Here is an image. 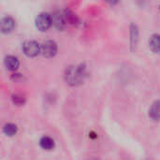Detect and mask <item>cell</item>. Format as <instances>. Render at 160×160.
I'll return each mask as SVG.
<instances>
[{"mask_svg": "<svg viewBox=\"0 0 160 160\" xmlns=\"http://www.w3.org/2000/svg\"><path fill=\"white\" fill-rule=\"evenodd\" d=\"M85 76V68L81 65L78 67H70L67 69L66 72V79L68 83L71 85H77L81 83Z\"/></svg>", "mask_w": 160, "mask_h": 160, "instance_id": "cell-1", "label": "cell"}, {"mask_svg": "<svg viewBox=\"0 0 160 160\" xmlns=\"http://www.w3.org/2000/svg\"><path fill=\"white\" fill-rule=\"evenodd\" d=\"M52 24L57 29L62 30L66 28L68 22H72V15H70V13L68 11L58 10L52 15Z\"/></svg>", "mask_w": 160, "mask_h": 160, "instance_id": "cell-2", "label": "cell"}, {"mask_svg": "<svg viewBox=\"0 0 160 160\" xmlns=\"http://www.w3.org/2000/svg\"><path fill=\"white\" fill-rule=\"evenodd\" d=\"M52 24V15L47 12H41L36 18V26L40 31H46Z\"/></svg>", "mask_w": 160, "mask_h": 160, "instance_id": "cell-3", "label": "cell"}, {"mask_svg": "<svg viewBox=\"0 0 160 160\" xmlns=\"http://www.w3.org/2000/svg\"><path fill=\"white\" fill-rule=\"evenodd\" d=\"M22 51L25 55L34 57L41 52V45L35 40H27L22 44Z\"/></svg>", "mask_w": 160, "mask_h": 160, "instance_id": "cell-4", "label": "cell"}, {"mask_svg": "<svg viewBox=\"0 0 160 160\" xmlns=\"http://www.w3.org/2000/svg\"><path fill=\"white\" fill-rule=\"evenodd\" d=\"M41 52L45 57H52L57 52V45L53 40H46L41 44Z\"/></svg>", "mask_w": 160, "mask_h": 160, "instance_id": "cell-5", "label": "cell"}, {"mask_svg": "<svg viewBox=\"0 0 160 160\" xmlns=\"http://www.w3.org/2000/svg\"><path fill=\"white\" fill-rule=\"evenodd\" d=\"M1 31L2 33H9L15 27V22L11 17L6 16L1 20Z\"/></svg>", "mask_w": 160, "mask_h": 160, "instance_id": "cell-6", "label": "cell"}, {"mask_svg": "<svg viewBox=\"0 0 160 160\" xmlns=\"http://www.w3.org/2000/svg\"><path fill=\"white\" fill-rule=\"evenodd\" d=\"M5 66L8 70L14 71L16 70L20 66V61L17 57L13 55H8L5 58Z\"/></svg>", "mask_w": 160, "mask_h": 160, "instance_id": "cell-7", "label": "cell"}, {"mask_svg": "<svg viewBox=\"0 0 160 160\" xmlns=\"http://www.w3.org/2000/svg\"><path fill=\"white\" fill-rule=\"evenodd\" d=\"M149 116L155 121L160 120V100H157L152 104L149 109Z\"/></svg>", "mask_w": 160, "mask_h": 160, "instance_id": "cell-8", "label": "cell"}, {"mask_svg": "<svg viewBox=\"0 0 160 160\" xmlns=\"http://www.w3.org/2000/svg\"><path fill=\"white\" fill-rule=\"evenodd\" d=\"M149 47L154 52L158 53L160 52V35L159 34H154L151 36L149 39Z\"/></svg>", "mask_w": 160, "mask_h": 160, "instance_id": "cell-9", "label": "cell"}, {"mask_svg": "<svg viewBox=\"0 0 160 160\" xmlns=\"http://www.w3.org/2000/svg\"><path fill=\"white\" fill-rule=\"evenodd\" d=\"M39 145L42 149L49 151L54 148V141L48 136H43L39 141Z\"/></svg>", "mask_w": 160, "mask_h": 160, "instance_id": "cell-10", "label": "cell"}, {"mask_svg": "<svg viewBox=\"0 0 160 160\" xmlns=\"http://www.w3.org/2000/svg\"><path fill=\"white\" fill-rule=\"evenodd\" d=\"M18 131V128H17V126L14 125V124H11V123H8L6 124L4 127H3V132L5 135L7 136H14Z\"/></svg>", "mask_w": 160, "mask_h": 160, "instance_id": "cell-11", "label": "cell"}, {"mask_svg": "<svg viewBox=\"0 0 160 160\" xmlns=\"http://www.w3.org/2000/svg\"><path fill=\"white\" fill-rule=\"evenodd\" d=\"M12 100L15 104L17 105H22L24 103V98L23 96L22 95H19V94H16V95H13L12 96Z\"/></svg>", "mask_w": 160, "mask_h": 160, "instance_id": "cell-12", "label": "cell"}, {"mask_svg": "<svg viewBox=\"0 0 160 160\" xmlns=\"http://www.w3.org/2000/svg\"><path fill=\"white\" fill-rule=\"evenodd\" d=\"M159 9H160V5H159Z\"/></svg>", "mask_w": 160, "mask_h": 160, "instance_id": "cell-13", "label": "cell"}]
</instances>
